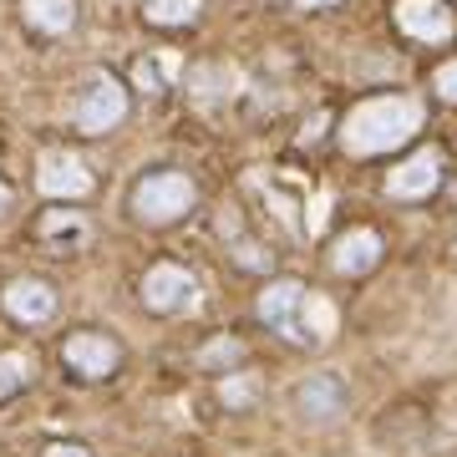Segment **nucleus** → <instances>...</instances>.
Segmentation results:
<instances>
[{"label":"nucleus","mask_w":457,"mask_h":457,"mask_svg":"<svg viewBox=\"0 0 457 457\" xmlns=\"http://www.w3.org/2000/svg\"><path fill=\"white\" fill-rule=\"evenodd\" d=\"M132 209H137V219H147V224L183 219V213L194 209V183L183 179V173H147V179L137 183V194H132Z\"/></svg>","instance_id":"nucleus-1"},{"label":"nucleus","mask_w":457,"mask_h":457,"mask_svg":"<svg viewBox=\"0 0 457 457\" xmlns=\"http://www.w3.org/2000/svg\"><path fill=\"white\" fill-rule=\"evenodd\" d=\"M411 107L407 102H396V107H366L361 117H351V128H345V143L351 147H361V153H371V147H386V143H396V137H407L411 132Z\"/></svg>","instance_id":"nucleus-2"},{"label":"nucleus","mask_w":457,"mask_h":457,"mask_svg":"<svg viewBox=\"0 0 457 457\" xmlns=\"http://www.w3.org/2000/svg\"><path fill=\"white\" fill-rule=\"evenodd\" d=\"M62 361H66L77 376L97 381V376H112V371H117V345L107 341V336H92V330H82V336H66Z\"/></svg>","instance_id":"nucleus-3"},{"label":"nucleus","mask_w":457,"mask_h":457,"mask_svg":"<svg viewBox=\"0 0 457 457\" xmlns=\"http://www.w3.org/2000/svg\"><path fill=\"white\" fill-rule=\"evenodd\" d=\"M143 300L147 311H183L188 300H194V275L183 270V264H158V270H147L143 279Z\"/></svg>","instance_id":"nucleus-4"},{"label":"nucleus","mask_w":457,"mask_h":457,"mask_svg":"<svg viewBox=\"0 0 457 457\" xmlns=\"http://www.w3.org/2000/svg\"><path fill=\"white\" fill-rule=\"evenodd\" d=\"M300 305H305V290H300V285H290V279H285V285H270V290L260 295L264 326H275L279 336H290V341H311L305 330L295 326V311H300Z\"/></svg>","instance_id":"nucleus-5"},{"label":"nucleus","mask_w":457,"mask_h":457,"mask_svg":"<svg viewBox=\"0 0 457 457\" xmlns=\"http://www.w3.org/2000/svg\"><path fill=\"white\" fill-rule=\"evenodd\" d=\"M41 188L51 198H82L92 188V173H87L71 153H46L41 158Z\"/></svg>","instance_id":"nucleus-6"},{"label":"nucleus","mask_w":457,"mask_h":457,"mask_svg":"<svg viewBox=\"0 0 457 457\" xmlns=\"http://www.w3.org/2000/svg\"><path fill=\"white\" fill-rule=\"evenodd\" d=\"M5 311H11V320H21V326H46L51 311H56V295H51L46 285H36V279H16V285L5 290Z\"/></svg>","instance_id":"nucleus-7"},{"label":"nucleus","mask_w":457,"mask_h":457,"mask_svg":"<svg viewBox=\"0 0 457 457\" xmlns=\"http://www.w3.org/2000/svg\"><path fill=\"white\" fill-rule=\"evenodd\" d=\"M122 117V92H117L112 82H92L87 87L82 107H77V122H82L87 132H107Z\"/></svg>","instance_id":"nucleus-8"},{"label":"nucleus","mask_w":457,"mask_h":457,"mask_svg":"<svg viewBox=\"0 0 457 457\" xmlns=\"http://www.w3.org/2000/svg\"><path fill=\"white\" fill-rule=\"evenodd\" d=\"M295 402H300V417H311V422H326V417H336L345 402V386L336 381V376H311L300 392H295Z\"/></svg>","instance_id":"nucleus-9"},{"label":"nucleus","mask_w":457,"mask_h":457,"mask_svg":"<svg viewBox=\"0 0 457 457\" xmlns=\"http://www.w3.org/2000/svg\"><path fill=\"white\" fill-rule=\"evenodd\" d=\"M437 188V153H417L411 163H402L392 173V194L396 198H427Z\"/></svg>","instance_id":"nucleus-10"},{"label":"nucleus","mask_w":457,"mask_h":457,"mask_svg":"<svg viewBox=\"0 0 457 457\" xmlns=\"http://www.w3.org/2000/svg\"><path fill=\"white\" fill-rule=\"evenodd\" d=\"M376 254H381L376 234H371V228H356V234H351V239L341 245L336 264H341V270H351V275H361V270H371V264H376Z\"/></svg>","instance_id":"nucleus-11"},{"label":"nucleus","mask_w":457,"mask_h":457,"mask_svg":"<svg viewBox=\"0 0 457 457\" xmlns=\"http://www.w3.org/2000/svg\"><path fill=\"white\" fill-rule=\"evenodd\" d=\"M26 381H31V361L21 356V351H5V356H0V402L16 396Z\"/></svg>","instance_id":"nucleus-12"},{"label":"nucleus","mask_w":457,"mask_h":457,"mask_svg":"<svg viewBox=\"0 0 457 457\" xmlns=\"http://www.w3.org/2000/svg\"><path fill=\"white\" fill-rule=\"evenodd\" d=\"M26 11H31V21L41 26V31L71 26V0H26Z\"/></svg>","instance_id":"nucleus-13"},{"label":"nucleus","mask_w":457,"mask_h":457,"mask_svg":"<svg viewBox=\"0 0 457 457\" xmlns=\"http://www.w3.org/2000/svg\"><path fill=\"white\" fill-rule=\"evenodd\" d=\"M41 234H46L51 245H82L87 224L77 219V213H51L46 224H41Z\"/></svg>","instance_id":"nucleus-14"},{"label":"nucleus","mask_w":457,"mask_h":457,"mask_svg":"<svg viewBox=\"0 0 457 457\" xmlns=\"http://www.w3.org/2000/svg\"><path fill=\"white\" fill-rule=\"evenodd\" d=\"M194 11H198V0H153V5H147L153 21H188Z\"/></svg>","instance_id":"nucleus-15"},{"label":"nucleus","mask_w":457,"mask_h":457,"mask_svg":"<svg viewBox=\"0 0 457 457\" xmlns=\"http://www.w3.org/2000/svg\"><path fill=\"white\" fill-rule=\"evenodd\" d=\"M239 356H245V345L239 341H213V345H204V356L198 361H204V366H234Z\"/></svg>","instance_id":"nucleus-16"},{"label":"nucleus","mask_w":457,"mask_h":457,"mask_svg":"<svg viewBox=\"0 0 457 457\" xmlns=\"http://www.w3.org/2000/svg\"><path fill=\"white\" fill-rule=\"evenodd\" d=\"M442 97H457V66H447V71H442Z\"/></svg>","instance_id":"nucleus-17"},{"label":"nucleus","mask_w":457,"mask_h":457,"mask_svg":"<svg viewBox=\"0 0 457 457\" xmlns=\"http://www.w3.org/2000/svg\"><path fill=\"white\" fill-rule=\"evenodd\" d=\"M46 457H87V453H82V447H51Z\"/></svg>","instance_id":"nucleus-18"},{"label":"nucleus","mask_w":457,"mask_h":457,"mask_svg":"<svg viewBox=\"0 0 457 457\" xmlns=\"http://www.w3.org/2000/svg\"><path fill=\"white\" fill-rule=\"evenodd\" d=\"M0 213H5V188H0Z\"/></svg>","instance_id":"nucleus-19"},{"label":"nucleus","mask_w":457,"mask_h":457,"mask_svg":"<svg viewBox=\"0 0 457 457\" xmlns=\"http://www.w3.org/2000/svg\"><path fill=\"white\" fill-rule=\"evenodd\" d=\"M315 5H320V0H315Z\"/></svg>","instance_id":"nucleus-20"}]
</instances>
